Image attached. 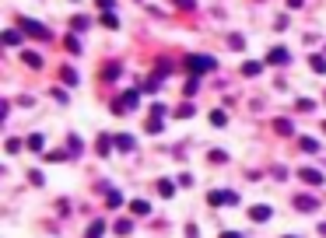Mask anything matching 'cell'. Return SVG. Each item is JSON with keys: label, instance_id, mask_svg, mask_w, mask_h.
Returning <instances> with one entry per match:
<instances>
[{"label": "cell", "instance_id": "1", "mask_svg": "<svg viewBox=\"0 0 326 238\" xmlns=\"http://www.w3.org/2000/svg\"><path fill=\"white\" fill-rule=\"evenodd\" d=\"M295 207H298V210H316V207H319V200H312V196H298V200H295Z\"/></svg>", "mask_w": 326, "mask_h": 238}, {"label": "cell", "instance_id": "5", "mask_svg": "<svg viewBox=\"0 0 326 238\" xmlns=\"http://www.w3.org/2000/svg\"><path fill=\"white\" fill-rule=\"evenodd\" d=\"M270 60H274V63H284V60H288V53H284V49H274V53H270Z\"/></svg>", "mask_w": 326, "mask_h": 238}, {"label": "cell", "instance_id": "3", "mask_svg": "<svg viewBox=\"0 0 326 238\" xmlns=\"http://www.w3.org/2000/svg\"><path fill=\"white\" fill-rule=\"evenodd\" d=\"M190 63H193V67H200V70H211V67H214V60H211V56H193Z\"/></svg>", "mask_w": 326, "mask_h": 238}, {"label": "cell", "instance_id": "2", "mask_svg": "<svg viewBox=\"0 0 326 238\" xmlns=\"http://www.w3.org/2000/svg\"><path fill=\"white\" fill-rule=\"evenodd\" d=\"M302 179L312 182V186H319V182H323V172H316V168H302Z\"/></svg>", "mask_w": 326, "mask_h": 238}, {"label": "cell", "instance_id": "6", "mask_svg": "<svg viewBox=\"0 0 326 238\" xmlns=\"http://www.w3.org/2000/svg\"><path fill=\"white\" fill-rule=\"evenodd\" d=\"M4 42H7V46H18L21 35H18V32H7V35H4Z\"/></svg>", "mask_w": 326, "mask_h": 238}, {"label": "cell", "instance_id": "4", "mask_svg": "<svg viewBox=\"0 0 326 238\" xmlns=\"http://www.w3.org/2000/svg\"><path fill=\"white\" fill-rule=\"evenodd\" d=\"M302 151H319V144H316L312 137H302Z\"/></svg>", "mask_w": 326, "mask_h": 238}, {"label": "cell", "instance_id": "8", "mask_svg": "<svg viewBox=\"0 0 326 238\" xmlns=\"http://www.w3.org/2000/svg\"><path fill=\"white\" fill-rule=\"evenodd\" d=\"M252 217H256V221H267L270 210H267V207H260V210H252Z\"/></svg>", "mask_w": 326, "mask_h": 238}, {"label": "cell", "instance_id": "7", "mask_svg": "<svg viewBox=\"0 0 326 238\" xmlns=\"http://www.w3.org/2000/svg\"><path fill=\"white\" fill-rule=\"evenodd\" d=\"M25 63H28V67H42V60H39L35 53H25Z\"/></svg>", "mask_w": 326, "mask_h": 238}]
</instances>
